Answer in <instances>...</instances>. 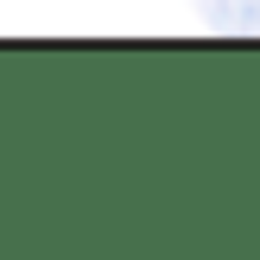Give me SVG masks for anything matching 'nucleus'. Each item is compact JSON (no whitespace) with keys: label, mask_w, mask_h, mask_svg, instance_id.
Returning a JSON list of instances; mask_svg holds the SVG:
<instances>
[{"label":"nucleus","mask_w":260,"mask_h":260,"mask_svg":"<svg viewBox=\"0 0 260 260\" xmlns=\"http://www.w3.org/2000/svg\"><path fill=\"white\" fill-rule=\"evenodd\" d=\"M203 19L216 32H260V0H203Z\"/></svg>","instance_id":"nucleus-1"}]
</instances>
